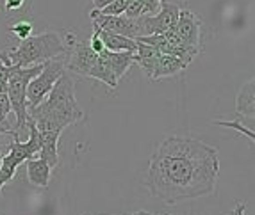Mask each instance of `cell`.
<instances>
[{
	"label": "cell",
	"instance_id": "cell-20",
	"mask_svg": "<svg viewBox=\"0 0 255 215\" xmlns=\"http://www.w3.org/2000/svg\"><path fill=\"white\" fill-rule=\"evenodd\" d=\"M243 119L245 118H241L239 116L236 121H214V125H220V127H225V128H232V130H238L239 134H243V135H247V137H250L252 141H254V137H255V134H254V130L252 128H247L245 125H243Z\"/></svg>",
	"mask_w": 255,
	"mask_h": 215
},
{
	"label": "cell",
	"instance_id": "cell-18",
	"mask_svg": "<svg viewBox=\"0 0 255 215\" xmlns=\"http://www.w3.org/2000/svg\"><path fill=\"white\" fill-rule=\"evenodd\" d=\"M30 5H32V0H4V11L9 18L27 13Z\"/></svg>",
	"mask_w": 255,
	"mask_h": 215
},
{
	"label": "cell",
	"instance_id": "cell-8",
	"mask_svg": "<svg viewBox=\"0 0 255 215\" xmlns=\"http://www.w3.org/2000/svg\"><path fill=\"white\" fill-rule=\"evenodd\" d=\"M90 18L93 20V27H98L100 30H107V32L118 34V36L137 39L136 18H127L125 14H118V16H104V14L98 13L97 9L91 11Z\"/></svg>",
	"mask_w": 255,
	"mask_h": 215
},
{
	"label": "cell",
	"instance_id": "cell-14",
	"mask_svg": "<svg viewBox=\"0 0 255 215\" xmlns=\"http://www.w3.org/2000/svg\"><path fill=\"white\" fill-rule=\"evenodd\" d=\"M137 43V48L134 52V63H137L141 66V70L146 73V76L152 78L153 70H155V64H157L159 57H161V52L157 50L152 45H145V43Z\"/></svg>",
	"mask_w": 255,
	"mask_h": 215
},
{
	"label": "cell",
	"instance_id": "cell-24",
	"mask_svg": "<svg viewBox=\"0 0 255 215\" xmlns=\"http://www.w3.org/2000/svg\"><path fill=\"white\" fill-rule=\"evenodd\" d=\"M9 112H11V103L7 93H0V121H7Z\"/></svg>",
	"mask_w": 255,
	"mask_h": 215
},
{
	"label": "cell",
	"instance_id": "cell-6",
	"mask_svg": "<svg viewBox=\"0 0 255 215\" xmlns=\"http://www.w3.org/2000/svg\"><path fill=\"white\" fill-rule=\"evenodd\" d=\"M64 73H66V59H64V55L43 63V70L27 85V110L38 107L48 96L54 84L59 80Z\"/></svg>",
	"mask_w": 255,
	"mask_h": 215
},
{
	"label": "cell",
	"instance_id": "cell-23",
	"mask_svg": "<svg viewBox=\"0 0 255 215\" xmlns=\"http://www.w3.org/2000/svg\"><path fill=\"white\" fill-rule=\"evenodd\" d=\"M14 72V66H9L0 61V93H7V82Z\"/></svg>",
	"mask_w": 255,
	"mask_h": 215
},
{
	"label": "cell",
	"instance_id": "cell-26",
	"mask_svg": "<svg viewBox=\"0 0 255 215\" xmlns=\"http://www.w3.org/2000/svg\"><path fill=\"white\" fill-rule=\"evenodd\" d=\"M145 2V11L143 14H155L161 7V2L162 0H143Z\"/></svg>",
	"mask_w": 255,
	"mask_h": 215
},
{
	"label": "cell",
	"instance_id": "cell-21",
	"mask_svg": "<svg viewBox=\"0 0 255 215\" xmlns=\"http://www.w3.org/2000/svg\"><path fill=\"white\" fill-rule=\"evenodd\" d=\"M128 0H113L107 7H104L102 11H98L104 16H118V14H124L125 9H127Z\"/></svg>",
	"mask_w": 255,
	"mask_h": 215
},
{
	"label": "cell",
	"instance_id": "cell-13",
	"mask_svg": "<svg viewBox=\"0 0 255 215\" xmlns=\"http://www.w3.org/2000/svg\"><path fill=\"white\" fill-rule=\"evenodd\" d=\"M100 55H102V59L106 61V64L109 66V70L118 80L128 72V68L134 63V54L132 52H116L115 54V52L104 50Z\"/></svg>",
	"mask_w": 255,
	"mask_h": 215
},
{
	"label": "cell",
	"instance_id": "cell-19",
	"mask_svg": "<svg viewBox=\"0 0 255 215\" xmlns=\"http://www.w3.org/2000/svg\"><path fill=\"white\" fill-rule=\"evenodd\" d=\"M7 30L13 34V36H16L20 41H25V39H29L30 36H32V23L27 20H20V21H16L14 25L9 27Z\"/></svg>",
	"mask_w": 255,
	"mask_h": 215
},
{
	"label": "cell",
	"instance_id": "cell-4",
	"mask_svg": "<svg viewBox=\"0 0 255 215\" xmlns=\"http://www.w3.org/2000/svg\"><path fill=\"white\" fill-rule=\"evenodd\" d=\"M43 70V64L30 68H14L13 75L7 82V98L11 110L16 114V130L13 132V139H20V135L27 130V85Z\"/></svg>",
	"mask_w": 255,
	"mask_h": 215
},
{
	"label": "cell",
	"instance_id": "cell-30",
	"mask_svg": "<svg viewBox=\"0 0 255 215\" xmlns=\"http://www.w3.org/2000/svg\"><path fill=\"white\" fill-rule=\"evenodd\" d=\"M0 165H2V155H0Z\"/></svg>",
	"mask_w": 255,
	"mask_h": 215
},
{
	"label": "cell",
	"instance_id": "cell-25",
	"mask_svg": "<svg viewBox=\"0 0 255 215\" xmlns=\"http://www.w3.org/2000/svg\"><path fill=\"white\" fill-rule=\"evenodd\" d=\"M90 47H91V50L95 52V54H102L104 50H106V48H104V43H102V39L98 38V34L97 32H93L91 34V39L90 41Z\"/></svg>",
	"mask_w": 255,
	"mask_h": 215
},
{
	"label": "cell",
	"instance_id": "cell-27",
	"mask_svg": "<svg viewBox=\"0 0 255 215\" xmlns=\"http://www.w3.org/2000/svg\"><path fill=\"white\" fill-rule=\"evenodd\" d=\"M111 2H113V0H93V7L97 9V11H102V9L107 7Z\"/></svg>",
	"mask_w": 255,
	"mask_h": 215
},
{
	"label": "cell",
	"instance_id": "cell-22",
	"mask_svg": "<svg viewBox=\"0 0 255 215\" xmlns=\"http://www.w3.org/2000/svg\"><path fill=\"white\" fill-rule=\"evenodd\" d=\"M143 11H145V2L143 0H128L124 14L127 18H139L143 16Z\"/></svg>",
	"mask_w": 255,
	"mask_h": 215
},
{
	"label": "cell",
	"instance_id": "cell-5",
	"mask_svg": "<svg viewBox=\"0 0 255 215\" xmlns=\"http://www.w3.org/2000/svg\"><path fill=\"white\" fill-rule=\"evenodd\" d=\"M27 128H29V141L21 143L20 139H13L9 144V153L2 156V165H0V192L16 174V169L23 162L36 155L39 151V134L36 125L30 119H27Z\"/></svg>",
	"mask_w": 255,
	"mask_h": 215
},
{
	"label": "cell",
	"instance_id": "cell-17",
	"mask_svg": "<svg viewBox=\"0 0 255 215\" xmlns=\"http://www.w3.org/2000/svg\"><path fill=\"white\" fill-rule=\"evenodd\" d=\"M88 76H91V78H97V80H100L102 84H106L107 87H111V89L118 87V78L113 75V72L109 70V66L106 64V61L102 59V55H100V54H98L97 63H95V66L90 70Z\"/></svg>",
	"mask_w": 255,
	"mask_h": 215
},
{
	"label": "cell",
	"instance_id": "cell-16",
	"mask_svg": "<svg viewBox=\"0 0 255 215\" xmlns=\"http://www.w3.org/2000/svg\"><path fill=\"white\" fill-rule=\"evenodd\" d=\"M186 68H187V64L182 63L179 57L161 54L157 64H155V70H153L152 78L153 80H159V78H164V76L177 75V73H180L182 70H186Z\"/></svg>",
	"mask_w": 255,
	"mask_h": 215
},
{
	"label": "cell",
	"instance_id": "cell-29",
	"mask_svg": "<svg viewBox=\"0 0 255 215\" xmlns=\"http://www.w3.org/2000/svg\"><path fill=\"white\" fill-rule=\"evenodd\" d=\"M125 215H157V214H150V212L141 210V212H134V214H125Z\"/></svg>",
	"mask_w": 255,
	"mask_h": 215
},
{
	"label": "cell",
	"instance_id": "cell-12",
	"mask_svg": "<svg viewBox=\"0 0 255 215\" xmlns=\"http://www.w3.org/2000/svg\"><path fill=\"white\" fill-rule=\"evenodd\" d=\"M93 32L98 34V38L102 39L104 48L109 52H136L137 43L136 39L125 38V36H118V34L107 32V30H100L98 27H93Z\"/></svg>",
	"mask_w": 255,
	"mask_h": 215
},
{
	"label": "cell",
	"instance_id": "cell-9",
	"mask_svg": "<svg viewBox=\"0 0 255 215\" xmlns=\"http://www.w3.org/2000/svg\"><path fill=\"white\" fill-rule=\"evenodd\" d=\"M175 34L184 45L202 50V21L189 9H180L179 20L175 25Z\"/></svg>",
	"mask_w": 255,
	"mask_h": 215
},
{
	"label": "cell",
	"instance_id": "cell-28",
	"mask_svg": "<svg viewBox=\"0 0 255 215\" xmlns=\"http://www.w3.org/2000/svg\"><path fill=\"white\" fill-rule=\"evenodd\" d=\"M245 208H247V201H239L234 208V214L232 215H245Z\"/></svg>",
	"mask_w": 255,
	"mask_h": 215
},
{
	"label": "cell",
	"instance_id": "cell-1",
	"mask_svg": "<svg viewBox=\"0 0 255 215\" xmlns=\"http://www.w3.org/2000/svg\"><path fill=\"white\" fill-rule=\"evenodd\" d=\"M220 174L218 151L191 135H170L148 162L145 187L166 205L211 196Z\"/></svg>",
	"mask_w": 255,
	"mask_h": 215
},
{
	"label": "cell",
	"instance_id": "cell-10",
	"mask_svg": "<svg viewBox=\"0 0 255 215\" xmlns=\"http://www.w3.org/2000/svg\"><path fill=\"white\" fill-rule=\"evenodd\" d=\"M39 134V158L47 160L52 169L59 165V144L61 132H38Z\"/></svg>",
	"mask_w": 255,
	"mask_h": 215
},
{
	"label": "cell",
	"instance_id": "cell-2",
	"mask_svg": "<svg viewBox=\"0 0 255 215\" xmlns=\"http://www.w3.org/2000/svg\"><path fill=\"white\" fill-rule=\"evenodd\" d=\"M84 118L73 91V80L64 73L55 82L48 96L34 109H29V119L36 125L38 132H63Z\"/></svg>",
	"mask_w": 255,
	"mask_h": 215
},
{
	"label": "cell",
	"instance_id": "cell-11",
	"mask_svg": "<svg viewBox=\"0 0 255 215\" xmlns=\"http://www.w3.org/2000/svg\"><path fill=\"white\" fill-rule=\"evenodd\" d=\"M52 176V167L48 165L47 160L43 158H29L27 160V178L29 182L32 183L38 189H47L48 183H50Z\"/></svg>",
	"mask_w": 255,
	"mask_h": 215
},
{
	"label": "cell",
	"instance_id": "cell-3",
	"mask_svg": "<svg viewBox=\"0 0 255 215\" xmlns=\"http://www.w3.org/2000/svg\"><path fill=\"white\" fill-rule=\"evenodd\" d=\"M68 48L57 32H43L38 36H30L21 41L18 47L0 52V61L14 68H30L47 63L55 57L66 55Z\"/></svg>",
	"mask_w": 255,
	"mask_h": 215
},
{
	"label": "cell",
	"instance_id": "cell-15",
	"mask_svg": "<svg viewBox=\"0 0 255 215\" xmlns=\"http://www.w3.org/2000/svg\"><path fill=\"white\" fill-rule=\"evenodd\" d=\"M255 82L248 80L247 84H243L239 89L238 96H236V110L241 118L247 116L248 119H254L255 116Z\"/></svg>",
	"mask_w": 255,
	"mask_h": 215
},
{
	"label": "cell",
	"instance_id": "cell-7",
	"mask_svg": "<svg viewBox=\"0 0 255 215\" xmlns=\"http://www.w3.org/2000/svg\"><path fill=\"white\" fill-rule=\"evenodd\" d=\"M66 70H70L72 73H77L81 76H88L90 70L95 66L98 59V54H95L91 50L90 43L86 41H75L72 47L68 48L66 55Z\"/></svg>",
	"mask_w": 255,
	"mask_h": 215
}]
</instances>
